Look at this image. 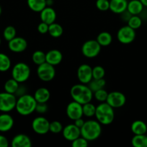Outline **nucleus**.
I'll return each mask as SVG.
<instances>
[{
	"label": "nucleus",
	"instance_id": "11",
	"mask_svg": "<svg viewBox=\"0 0 147 147\" xmlns=\"http://www.w3.org/2000/svg\"><path fill=\"white\" fill-rule=\"evenodd\" d=\"M50 122L43 116H37L32 122V129L36 134L43 135L49 131Z\"/></svg>",
	"mask_w": 147,
	"mask_h": 147
},
{
	"label": "nucleus",
	"instance_id": "37",
	"mask_svg": "<svg viewBox=\"0 0 147 147\" xmlns=\"http://www.w3.org/2000/svg\"><path fill=\"white\" fill-rule=\"evenodd\" d=\"M63 127L61 123L58 121H53L50 122L49 126V131L52 132L53 134H59L62 132Z\"/></svg>",
	"mask_w": 147,
	"mask_h": 147
},
{
	"label": "nucleus",
	"instance_id": "15",
	"mask_svg": "<svg viewBox=\"0 0 147 147\" xmlns=\"http://www.w3.org/2000/svg\"><path fill=\"white\" fill-rule=\"evenodd\" d=\"M62 134L66 140L73 142L81 136V131L74 123L68 124L62 130Z\"/></svg>",
	"mask_w": 147,
	"mask_h": 147
},
{
	"label": "nucleus",
	"instance_id": "45",
	"mask_svg": "<svg viewBox=\"0 0 147 147\" xmlns=\"http://www.w3.org/2000/svg\"><path fill=\"white\" fill-rule=\"evenodd\" d=\"M74 121V124L76 125L77 127H79V129H81V128L82 127V126L84 125V119H82V118H79V119H76V120Z\"/></svg>",
	"mask_w": 147,
	"mask_h": 147
},
{
	"label": "nucleus",
	"instance_id": "33",
	"mask_svg": "<svg viewBox=\"0 0 147 147\" xmlns=\"http://www.w3.org/2000/svg\"><path fill=\"white\" fill-rule=\"evenodd\" d=\"M16 34H17L16 29L11 25L6 27L3 31V37L8 42L14 38L16 37Z\"/></svg>",
	"mask_w": 147,
	"mask_h": 147
},
{
	"label": "nucleus",
	"instance_id": "19",
	"mask_svg": "<svg viewBox=\"0 0 147 147\" xmlns=\"http://www.w3.org/2000/svg\"><path fill=\"white\" fill-rule=\"evenodd\" d=\"M46 58L48 63L56 66L61 63L63 60V55L60 50L53 49L49 50L47 53H46Z\"/></svg>",
	"mask_w": 147,
	"mask_h": 147
},
{
	"label": "nucleus",
	"instance_id": "48",
	"mask_svg": "<svg viewBox=\"0 0 147 147\" xmlns=\"http://www.w3.org/2000/svg\"><path fill=\"white\" fill-rule=\"evenodd\" d=\"M1 11H2V9H1V5H0V16H1Z\"/></svg>",
	"mask_w": 147,
	"mask_h": 147
},
{
	"label": "nucleus",
	"instance_id": "6",
	"mask_svg": "<svg viewBox=\"0 0 147 147\" xmlns=\"http://www.w3.org/2000/svg\"><path fill=\"white\" fill-rule=\"evenodd\" d=\"M17 96L7 92L0 93V111L8 113L15 109Z\"/></svg>",
	"mask_w": 147,
	"mask_h": 147
},
{
	"label": "nucleus",
	"instance_id": "3",
	"mask_svg": "<svg viewBox=\"0 0 147 147\" xmlns=\"http://www.w3.org/2000/svg\"><path fill=\"white\" fill-rule=\"evenodd\" d=\"M81 136L86 139L88 142L97 139L102 134L101 123L97 121L89 120L84 122L80 129Z\"/></svg>",
	"mask_w": 147,
	"mask_h": 147
},
{
	"label": "nucleus",
	"instance_id": "27",
	"mask_svg": "<svg viewBox=\"0 0 147 147\" xmlns=\"http://www.w3.org/2000/svg\"><path fill=\"white\" fill-rule=\"evenodd\" d=\"M134 147H147V136L146 134L135 135L131 139Z\"/></svg>",
	"mask_w": 147,
	"mask_h": 147
},
{
	"label": "nucleus",
	"instance_id": "25",
	"mask_svg": "<svg viewBox=\"0 0 147 147\" xmlns=\"http://www.w3.org/2000/svg\"><path fill=\"white\" fill-rule=\"evenodd\" d=\"M96 40L102 47H107L112 42V37L108 32H102L98 34Z\"/></svg>",
	"mask_w": 147,
	"mask_h": 147
},
{
	"label": "nucleus",
	"instance_id": "13",
	"mask_svg": "<svg viewBox=\"0 0 147 147\" xmlns=\"http://www.w3.org/2000/svg\"><path fill=\"white\" fill-rule=\"evenodd\" d=\"M77 78L81 83L88 84L92 79V67L87 64H82L77 69Z\"/></svg>",
	"mask_w": 147,
	"mask_h": 147
},
{
	"label": "nucleus",
	"instance_id": "17",
	"mask_svg": "<svg viewBox=\"0 0 147 147\" xmlns=\"http://www.w3.org/2000/svg\"><path fill=\"white\" fill-rule=\"evenodd\" d=\"M11 146L12 147H30L32 146V142L27 135L20 134L14 136L11 142Z\"/></svg>",
	"mask_w": 147,
	"mask_h": 147
},
{
	"label": "nucleus",
	"instance_id": "26",
	"mask_svg": "<svg viewBox=\"0 0 147 147\" xmlns=\"http://www.w3.org/2000/svg\"><path fill=\"white\" fill-rule=\"evenodd\" d=\"M63 32V27H62V26L61 24L56 22H53L52 24H49L48 32V33L51 37H54V38H58V37H61L62 35Z\"/></svg>",
	"mask_w": 147,
	"mask_h": 147
},
{
	"label": "nucleus",
	"instance_id": "43",
	"mask_svg": "<svg viewBox=\"0 0 147 147\" xmlns=\"http://www.w3.org/2000/svg\"><path fill=\"white\" fill-rule=\"evenodd\" d=\"M26 90L27 89H26V88L24 86H19L18 89L16 91V93H14V95L17 97H20V96H23V95L26 94Z\"/></svg>",
	"mask_w": 147,
	"mask_h": 147
},
{
	"label": "nucleus",
	"instance_id": "35",
	"mask_svg": "<svg viewBox=\"0 0 147 147\" xmlns=\"http://www.w3.org/2000/svg\"><path fill=\"white\" fill-rule=\"evenodd\" d=\"M108 93L107 90H105L104 88L99 89L97 91L93 93V97L96 99L97 101L102 103V102H106L107 98H108Z\"/></svg>",
	"mask_w": 147,
	"mask_h": 147
},
{
	"label": "nucleus",
	"instance_id": "44",
	"mask_svg": "<svg viewBox=\"0 0 147 147\" xmlns=\"http://www.w3.org/2000/svg\"><path fill=\"white\" fill-rule=\"evenodd\" d=\"M9 146V141L3 135L0 134V147H7Z\"/></svg>",
	"mask_w": 147,
	"mask_h": 147
},
{
	"label": "nucleus",
	"instance_id": "9",
	"mask_svg": "<svg viewBox=\"0 0 147 147\" xmlns=\"http://www.w3.org/2000/svg\"><path fill=\"white\" fill-rule=\"evenodd\" d=\"M135 38V30L128 25L122 26L117 32V39L122 44H130Z\"/></svg>",
	"mask_w": 147,
	"mask_h": 147
},
{
	"label": "nucleus",
	"instance_id": "2",
	"mask_svg": "<svg viewBox=\"0 0 147 147\" xmlns=\"http://www.w3.org/2000/svg\"><path fill=\"white\" fill-rule=\"evenodd\" d=\"M36 105L37 101L34 96L26 93L17 99L15 109L21 116H29L35 111Z\"/></svg>",
	"mask_w": 147,
	"mask_h": 147
},
{
	"label": "nucleus",
	"instance_id": "34",
	"mask_svg": "<svg viewBox=\"0 0 147 147\" xmlns=\"http://www.w3.org/2000/svg\"><path fill=\"white\" fill-rule=\"evenodd\" d=\"M142 24V20L138 15H132L128 21V25L134 30L140 28Z\"/></svg>",
	"mask_w": 147,
	"mask_h": 147
},
{
	"label": "nucleus",
	"instance_id": "22",
	"mask_svg": "<svg viewBox=\"0 0 147 147\" xmlns=\"http://www.w3.org/2000/svg\"><path fill=\"white\" fill-rule=\"evenodd\" d=\"M144 7L140 0H131L128 2L127 10L132 15H138L143 11Z\"/></svg>",
	"mask_w": 147,
	"mask_h": 147
},
{
	"label": "nucleus",
	"instance_id": "20",
	"mask_svg": "<svg viewBox=\"0 0 147 147\" xmlns=\"http://www.w3.org/2000/svg\"><path fill=\"white\" fill-rule=\"evenodd\" d=\"M127 0H110V10L115 14H120L127 9Z\"/></svg>",
	"mask_w": 147,
	"mask_h": 147
},
{
	"label": "nucleus",
	"instance_id": "12",
	"mask_svg": "<svg viewBox=\"0 0 147 147\" xmlns=\"http://www.w3.org/2000/svg\"><path fill=\"white\" fill-rule=\"evenodd\" d=\"M66 112L69 119L72 121H74L79 118H82L83 116L82 105L74 100L70 102L66 106Z\"/></svg>",
	"mask_w": 147,
	"mask_h": 147
},
{
	"label": "nucleus",
	"instance_id": "46",
	"mask_svg": "<svg viewBox=\"0 0 147 147\" xmlns=\"http://www.w3.org/2000/svg\"><path fill=\"white\" fill-rule=\"evenodd\" d=\"M53 0H46V4H47V6H48V7H50L51 5H53Z\"/></svg>",
	"mask_w": 147,
	"mask_h": 147
},
{
	"label": "nucleus",
	"instance_id": "30",
	"mask_svg": "<svg viewBox=\"0 0 147 147\" xmlns=\"http://www.w3.org/2000/svg\"><path fill=\"white\" fill-rule=\"evenodd\" d=\"M11 60L8 55L0 53V72H6L11 67Z\"/></svg>",
	"mask_w": 147,
	"mask_h": 147
},
{
	"label": "nucleus",
	"instance_id": "10",
	"mask_svg": "<svg viewBox=\"0 0 147 147\" xmlns=\"http://www.w3.org/2000/svg\"><path fill=\"white\" fill-rule=\"evenodd\" d=\"M106 102L113 109H119L125 104L126 98L121 92L112 91L108 93Z\"/></svg>",
	"mask_w": 147,
	"mask_h": 147
},
{
	"label": "nucleus",
	"instance_id": "47",
	"mask_svg": "<svg viewBox=\"0 0 147 147\" xmlns=\"http://www.w3.org/2000/svg\"><path fill=\"white\" fill-rule=\"evenodd\" d=\"M144 7H147V0H140Z\"/></svg>",
	"mask_w": 147,
	"mask_h": 147
},
{
	"label": "nucleus",
	"instance_id": "29",
	"mask_svg": "<svg viewBox=\"0 0 147 147\" xmlns=\"http://www.w3.org/2000/svg\"><path fill=\"white\" fill-rule=\"evenodd\" d=\"M19 83H18L17 80H14L12 78L9 79V80H7V81H6V83H4V91L7 92V93L14 94V93H16V91L17 90V89H18L19 86H20Z\"/></svg>",
	"mask_w": 147,
	"mask_h": 147
},
{
	"label": "nucleus",
	"instance_id": "28",
	"mask_svg": "<svg viewBox=\"0 0 147 147\" xmlns=\"http://www.w3.org/2000/svg\"><path fill=\"white\" fill-rule=\"evenodd\" d=\"M106 85V81L104 78L101 79H94L92 78L90 80L89 83L87 84V86H89V88L91 89L92 92H95L97 90H99V89L104 88V87Z\"/></svg>",
	"mask_w": 147,
	"mask_h": 147
},
{
	"label": "nucleus",
	"instance_id": "39",
	"mask_svg": "<svg viewBox=\"0 0 147 147\" xmlns=\"http://www.w3.org/2000/svg\"><path fill=\"white\" fill-rule=\"evenodd\" d=\"M71 146L73 147H86L88 146V141L83 136H80L71 142Z\"/></svg>",
	"mask_w": 147,
	"mask_h": 147
},
{
	"label": "nucleus",
	"instance_id": "1",
	"mask_svg": "<svg viewBox=\"0 0 147 147\" xmlns=\"http://www.w3.org/2000/svg\"><path fill=\"white\" fill-rule=\"evenodd\" d=\"M71 97L73 100L82 105L92 101L93 98V92L86 84H76L70 90Z\"/></svg>",
	"mask_w": 147,
	"mask_h": 147
},
{
	"label": "nucleus",
	"instance_id": "31",
	"mask_svg": "<svg viewBox=\"0 0 147 147\" xmlns=\"http://www.w3.org/2000/svg\"><path fill=\"white\" fill-rule=\"evenodd\" d=\"M32 60H33V63L37 65L43 64L46 62V53L41 50H36L33 53Z\"/></svg>",
	"mask_w": 147,
	"mask_h": 147
},
{
	"label": "nucleus",
	"instance_id": "21",
	"mask_svg": "<svg viewBox=\"0 0 147 147\" xmlns=\"http://www.w3.org/2000/svg\"><path fill=\"white\" fill-rule=\"evenodd\" d=\"M34 98L37 103H47L50 97V93L46 88H39L34 93Z\"/></svg>",
	"mask_w": 147,
	"mask_h": 147
},
{
	"label": "nucleus",
	"instance_id": "24",
	"mask_svg": "<svg viewBox=\"0 0 147 147\" xmlns=\"http://www.w3.org/2000/svg\"><path fill=\"white\" fill-rule=\"evenodd\" d=\"M27 3L29 8L35 12H40L47 7L46 0H27Z\"/></svg>",
	"mask_w": 147,
	"mask_h": 147
},
{
	"label": "nucleus",
	"instance_id": "40",
	"mask_svg": "<svg viewBox=\"0 0 147 147\" xmlns=\"http://www.w3.org/2000/svg\"><path fill=\"white\" fill-rule=\"evenodd\" d=\"M48 105L46 103H37L35 111L40 114H44L48 111Z\"/></svg>",
	"mask_w": 147,
	"mask_h": 147
},
{
	"label": "nucleus",
	"instance_id": "38",
	"mask_svg": "<svg viewBox=\"0 0 147 147\" xmlns=\"http://www.w3.org/2000/svg\"><path fill=\"white\" fill-rule=\"evenodd\" d=\"M96 7L99 11H108V9H110V1L109 0H97Z\"/></svg>",
	"mask_w": 147,
	"mask_h": 147
},
{
	"label": "nucleus",
	"instance_id": "41",
	"mask_svg": "<svg viewBox=\"0 0 147 147\" xmlns=\"http://www.w3.org/2000/svg\"><path fill=\"white\" fill-rule=\"evenodd\" d=\"M48 27L49 24H48L46 22H41L37 25V31H38L40 34H46V33L48 32Z\"/></svg>",
	"mask_w": 147,
	"mask_h": 147
},
{
	"label": "nucleus",
	"instance_id": "4",
	"mask_svg": "<svg viewBox=\"0 0 147 147\" xmlns=\"http://www.w3.org/2000/svg\"><path fill=\"white\" fill-rule=\"evenodd\" d=\"M95 117L101 125H109L112 123L115 119L114 109L107 102H102L96 106Z\"/></svg>",
	"mask_w": 147,
	"mask_h": 147
},
{
	"label": "nucleus",
	"instance_id": "7",
	"mask_svg": "<svg viewBox=\"0 0 147 147\" xmlns=\"http://www.w3.org/2000/svg\"><path fill=\"white\" fill-rule=\"evenodd\" d=\"M102 46L96 40H89L85 42L82 47V53L87 58H94L99 54Z\"/></svg>",
	"mask_w": 147,
	"mask_h": 147
},
{
	"label": "nucleus",
	"instance_id": "14",
	"mask_svg": "<svg viewBox=\"0 0 147 147\" xmlns=\"http://www.w3.org/2000/svg\"><path fill=\"white\" fill-rule=\"evenodd\" d=\"M8 47L13 53H22L27 49V42L23 37H15L8 42Z\"/></svg>",
	"mask_w": 147,
	"mask_h": 147
},
{
	"label": "nucleus",
	"instance_id": "23",
	"mask_svg": "<svg viewBox=\"0 0 147 147\" xmlns=\"http://www.w3.org/2000/svg\"><path fill=\"white\" fill-rule=\"evenodd\" d=\"M131 129L134 135L146 134L147 132V126L143 121L136 120L132 123Z\"/></svg>",
	"mask_w": 147,
	"mask_h": 147
},
{
	"label": "nucleus",
	"instance_id": "18",
	"mask_svg": "<svg viewBox=\"0 0 147 147\" xmlns=\"http://www.w3.org/2000/svg\"><path fill=\"white\" fill-rule=\"evenodd\" d=\"M40 20L43 22L50 24L55 22L56 20V12L51 7L47 6L40 11Z\"/></svg>",
	"mask_w": 147,
	"mask_h": 147
},
{
	"label": "nucleus",
	"instance_id": "49",
	"mask_svg": "<svg viewBox=\"0 0 147 147\" xmlns=\"http://www.w3.org/2000/svg\"><path fill=\"white\" fill-rule=\"evenodd\" d=\"M1 38H0V45H1Z\"/></svg>",
	"mask_w": 147,
	"mask_h": 147
},
{
	"label": "nucleus",
	"instance_id": "42",
	"mask_svg": "<svg viewBox=\"0 0 147 147\" xmlns=\"http://www.w3.org/2000/svg\"><path fill=\"white\" fill-rule=\"evenodd\" d=\"M120 18L122 21L127 22H128V21L129 20V19L131 18V17L132 16V14H131V13H130L129 11L126 9V10H125L124 11H122V13H120Z\"/></svg>",
	"mask_w": 147,
	"mask_h": 147
},
{
	"label": "nucleus",
	"instance_id": "8",
	"mask_svg": "<svg viewBox=\"0 0 147 147\" xmlns=\"http://www.w3.org/2000/svg\"><path fill=\"white\" fill-rule=\"evenodd\" d=\"M37 75L39 78L44 82H49L54 78L56 70L54 66L47 62L39 65L37 68Z\"/></svg>",
	"mask_w": 147,
	"mask_h": 147
},
{
	"label": "nucleus",
	"instance_id": "36",
	"mask_svg": "<svg viewBox=\"0 0 147 147\" xmlns=\"http://www.w3.org/2000/svg\"><path fill=\"white\" fill-rule=\"evenodd\" d=\"M105 75V70L102 66L97 65L92 67V78L101 79L104 78Z\"/></svg>",
	"mask_w": 147,
	"mask_h": 147
},
{
	"label": "nucleus",
	"instance_id": "32",
	"mask_svg": "<svg viewBox=\"0 0 147 147\" xmlns=\"http://www.w3.org/2000/svg\"><path fill=\"white\" fill-rule=\"evenodd\" d=\"M82 110H83V116H85L86 117H92L95 115L96 106L91 102H89L82 105Z\"/></svg>",
	"mask_w": 147,
	"mask_h": 147
},
{
	"label": "nucleus",
	"instance_id": "16",
	"mask_svg": "<svg viewBox=\"0 0 147 147\" xmlns=\"http://www.w3.org/2000/svg\"><path fill=\"white\" fill-rule=\"evenodd\" d=\"M14 126V119L12 116L7 113L0 114V132L5 133L12 129Z\"/></svg>",
	"mask_w": 147,
	"mask_h": 147
},
{
	"label": "nucleus",
	"instance_id": "5",
	"mask_svg": "<svg viewBox=\"0 0 147 147\" xmlns=\"http://www.w3.org/2000/svg\"><path fill=\"white\" fill-rule=\"evenodd\" d=\"M30 76V68L24 63H18L14 65L12 70V77L18 83H22L27 81Z\"/></svg>",
	"mask_w": 147,
	"mask_h": 147
}]
</instances>
